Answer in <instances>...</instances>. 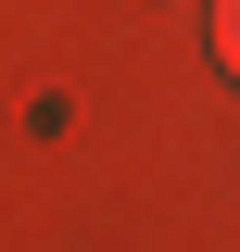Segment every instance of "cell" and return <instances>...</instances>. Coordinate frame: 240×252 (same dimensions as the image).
Listing matches in <instances>:
<instances>
[{"label": "cell", "mask_w": 240, "mask_h": 252, "mask_svg": "<svg viewBox=\"0 0 240 252\" xmlns=\"http://www.w3.org/2000/svg\"><path fill=\"white\" fill-rule=\"evenodd\" d=\"M215 63L240 76V0H215Z\"/></svg>", "instance_id": "1"}]
</instances>
